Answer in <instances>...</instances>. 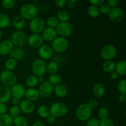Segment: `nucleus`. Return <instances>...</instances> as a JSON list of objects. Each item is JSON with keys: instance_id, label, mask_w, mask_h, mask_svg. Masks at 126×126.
I'll use <instances>...</instances> for the list:
<instances>
[{"instance_id": "1", "label": "nucleus", "mask_w": 126, "mask_h": 126, "mask_svg": "<svg viewBox=\"0 0 126 126\" xmlns=\"http://www.w3.org/2000/svg\"><path fill=\"white\" fill-rule=\"evenodd\" d=\"M20 14L25 20H32L37 17L38 9L34 4H25L20 9Z\"/></svg>"}, {"instance_id": "2", "label": "nucleus", "mask_w": 126, "mask_h": 126, "mask_svg": "<svg viewBox=\"0 0 126 126\" xmlns=\"http://www.w3.org/2000/svg\"><path fill=\"white\" fill-rule=\"evenodd\" d=\"M50 114L55 118H60L63 116L68 113V107L65 103L62 102H55L50 107Z\"/></svg>"}, {"instance_id": "3", "label": "nucleus", "mask_w": 126, "mask_h": 126, "mask_svg": "<svg viewBox=\"0 0 126 126\" xmlns=\"http://www.w3.org/2000/svg\"><path fill=\"white\" fill-rule=\"evenodd\" d=\"M92 111L87 104L80 105L76 110V116L81 121H86L91 118Z\"/></svg>"}, {"instance_id": "4", "label": "nucleus", "mask_w": 126, "mask_h": 126, "mask_svg": "<svg viewBox=\"0 0 126 126\" xmlns=\"http://www.w3.org/2000/svg\"><path fill=\"white\" fill-rule=\"evenodd\" d=\"M68 41L66 38L58 36L52 41V50L57 53H62L66 51L68 47Z\"/></svg>"}, {"instance_id": "5", "label": "nucleus", "mask_w": 126, "mask_h": 126, "mask_svg": "<svg viewBox=\"0 0 126 126\" xmlns=\"http://www.w3.org/2000/svg\"><path fill=\"white\" fill-rule=\"evenodd\" d=\"M0 79L4 86L9 87L13 86L17 82V76L13 71L4 70L0 75Z\"/></svg>"}, {"instance_id": "6", "label": "nucleus", "mask_w": 126, "mask_h": 126, "mask_svg": "<svg viewBox=\"0 0 126 126\" xmlns=\"http://www.w3.org/2000/svg\"><path fill=\"white\" fill-rule=\"evenodd\" d=\"M47 63L44 60L36 59L32 65V70L34 75L36 76H43L46 72Z\"/></svg>"}, {"instance_id": "7", "label": "nucleus", "mask_w": 126, "mask_h": 126, "mask_svg": "<svg viewBox=\"0 0 126 126\" xmlns=\"http://www.w3.org/2000/svg\"><path fill=\"white\" fill-rule=\"evenodd\" d=\"M30 30L34 34H39L45 28V22L41 17H36L30 20L29 24Z\"/></svg>"}, {"instance_id": "8", "label": "nucleus", "mask_w": 126, "mask_h": 126, "mask_svg": "<svg viewBox=\"0 0 126 126\" xmlns=\"http://www.w3.org/2000/svg\"><path fill=\"white\" fill-rule=\"evenodd\" d=\"M27 37L25 33L22 30H17L11 36V40L12 44L16 47H20L23 46L26 43Z\"/></svg>"}, {"instance_id": "9", "label": "nucleus", "mask_w": 126, "mask_h": 126, "mask_svg": "<svg viewBox=\"0 0 126 126\" xmlns=\"http://www.w3.org/2000/svg\"><path fill=\"white\" fill-rule=\"evenodd\" d=\"M55 30L60 36L65 38L71 35L73 30V28L70 22H60L56 27Z\"/></svg>"}, {"instance_id": "10", "label": "nucleus", "mask_w": 126, "mask_h": 126, "mask_svg": "<svg viewBox=\"0 0 126 126\" xmlns=\"http://www.w3.org/2000/svg\"><path fill=\"white\" fill-rule=\"evenodd\" d=\"M116 48L112 44H107L101 49L100 54L105 60H112L116 55Z\"/></svg>"}, {"instance_id": "11", "label": "nucleus", "mask_w": 126, "mask_h": 126, "mask_svg": "<svg viewBox=\"0 0 126 126\" xmlns=\"http://www.w3.org/2000/svg\"><path fill=\"white\" fill-rule=\"evenodd\" d=\"M108 16L111 22L114 23H119L124 20L125 13L121 8L116 7L111 9Z\"/></svg>"}, {"instance_id": "12", "label": "nucleus", "mask_w": 126, "mask_h": 126, "mask_svg": "<svg viewBox=\"0 0 126 126\" xmlns=\"http://www.w3.org/2000/svg\"><path fill=\"white\" fill-rule=\"evenodd\" d=\"M38 92L39 96L43 98H47L50 97L54 92V87L49 81H44L39 86Z\"/></svg>"}, {"instance_id": "13", "label": "nucleus", "mask_w": 126, "mask_h": 126, "mask_svg": "<svg viewBox=\"0 0 126 126\" xmlns=\"http://www.w3.org/2000/svg\"><path fill=\"white\" fill-rule=\"evenodd\" d=\"M38 54L42 60H48L53 56L54 52L51 47L47 45H42L38 49Z\"/></svg>"}, {"instance_id": "14", "label": "nucleus", "mask_w": 126, "mask_h": 126, "mask_svg": "<svg viewBox=\"0 0 126 126\" xmlns=\"http://www.w3.org/2000/svg\"><path fill=\"white\" fill-rule=\"evenodd\" d=\"M25 92L26 89L24 86L21 83L15 84L13 86H12L11 89V95L13 96V97L17 98L18 99H20L24 97Z\"/></svg>"}, {"instance_id": "15", "label": "nucleus", "mask_w": 126, "mask_h": 126, "mask_svg": "<svg viewBox=\"0 0 126 126\" xmlns=\"http://www.w3.org/2000/svg\"><path fill=\"white\" fill-rule=\"evenodd\" d=\"M44 40L43 37L39 34H34L32 33L29 36L28 38V43L33 47H39L43 44Z\"/></svg>"}, {"instance_id": "16", "label": "nucleus", "mask_w": 126, "mask_h": 126, "mask_svg": "<svg viewBox=\"0 0 126 126\" xmlns=\"http://www.w3.org/2000/svg\"><path fill=\"white\" fill-rule=\"evenodd\" d=\"M41 36L43 40H45L46 41H52L57 37V33L55 28L48 27L43 31V34Z\"/></svg>"}, {"instance_id": "17", "label": "nucleus", "mask_w": 126, "mask_h": 126, "mask_svg": "<svg viewBox=\"0 0 126 126\" xmlns=\"http://www.w3.org/2000/svg\"><path fill=\"white\" fill-rule=\"evenodd\" d=\"M19 108L23 113L25 114H30L34 110V105L32 102L25 100L20 102L19 104Z\"/></svg>"}, {"instance_id": "18", "label": "nucleus", "mask_w": 126, "mask_h": 126, "mask_svg": "<svg viewBox=\"0 0 126 126\" xmlns=\"http://www.w3.org/2000/svg\"><path fill=\"white\" fill-rule=\"evenodd\" d=\"M14 48V45L10 40H4L0 43V55H7Z\"/></svg>"}, {"instance_id": "19", "label": "nucleus", "mask_w": 126, "mask_h": 126, "mask_svg": "<svg viewBox=\"0 0 126 126\" xmlns=\"http://www.w3.org/2000/svg\"><path fill=\"white\" fill-rule=\"evenodd\" d=\"M11 89L7 86L4 85L0 86V102L1 103H6L11 98Z\"/></svg>"}, {"instance_id": "20", "label": "nucleus", "mask_w": 126, "mask_h": 126, "mask_svg": "<svg viewBox=\"0 0 126 126\" xmlns=\"http://www.w3.org/2000/svg\"><path fill=\"white\" fill-rule=\"evenodd\" d=\"M25 96L27 100H29L32 102L37 100L40 97L38 90L35 88H29L26 90Z\"/></svg>"}, {"instance_id": "21", "label": "nucleus", "mask_w": 126, "mask_h": 126, "mask_svg": "<svg viewBox=\"0 0 126 126\" xmlns=\"http://www.w3.org/2000/svg\"><path fill=\"white\" fill-rule=\"evenodd\" d=\"M54 92L55 95L59 98H63L65 97L68 93V89L66 86L63 84H60L55 86L54 88Z\"/></svg>"}, {"instance_id": "22", "label": "nucleus", "mask_w": 126, "mask_h": 126, "mask_svg": "<svg viewBox=\"0 0 126 126\" xmlns=\"http://www.w3.org/2000/svg\"><path fill=\"white\" fill-rule=\"evenodd\" d=\"M24 51L23 49L20 47H14L11 52H10V55L11 58L16 60H21L24 57Z\"/></svg>"}, {"instance_id": "23", "label": "nucleus", "mask_w": 126, "mask_h": 126, "mask_svg": "<svg viewBox=\"0 0 126 126\" xmlns=\"http://www.w3.org/2000/svg\"><path fill=\"white\" fill-rule=\"evenodd\" d=\"M93 94L96 98H101L105 92V88L103 84L100 83L96 84L93 87Z\"/></svg>"}, {"instance_id": "24", "label": "nucleus", "mask_w": 126, "mask_h": 126, "mask_svg": "<svg viewBox=\"0 0 126 126\" xmlns=\"http://www.w3.org/2000/svg\"><path fill=\"white\" fill-rule=\"evenodd\" d=\"M116 72L119 76H124L126 75V62L124 60H121L116 64Z\"/></svg>"}, {"instance_id": "25", "label": "nucleus", "mask_w": 126, "mask_h": 126, "mask_svg": "<svg viewBox=\"0 0 126 126\" xmlns=\"http://www.w3.org/2000/svg\"><path fill=\"white\" fill-rule=\"evenodd\" d=\"M13 124V118L9 114H5L0 115V126H11Z\"/></svg>"}, {"instance_id": "26", "label": "nucleus", "mask_w": 126, "mask_h": 126, "mask_svg": "<svg viewBox=\"0 0 126 126\" xmlns=\"http://www.w3.org/2000/svg\"><path fill=\"white\" fill-rule=\"evenodd\" d=\"M25 20L20 16H17L14 18L13 25L17 30H20L23 29L25 26Z\"/></svg>"}, {"instance_id": "27", "label": "nucleus", "mask_w": 126, "mask_h": 126, "mask_svg": "<svg viewBox=\"0 0 126 126\" xmlns=\"http://www.w3.org/2000/svg\"><path fill=\"white\" fill-rule=\"evenodd\" d=\"M57 18L58 20L60 21V22H67L70 20V14L66 10L60 9L57 12Z\"/></svg>"}, {"instance_id": "28", "label": "nucleus", "mask_w": 126, "mask_h": 126, "mask_svg": "<svg viewBox=\"0 0 126 126\" xmlns=\"http://www.w3.org/2000/svg\"><path fill=\"white\" fill-rule=\"evenodd\" d=\"M116 63L113 60H107L103 64V70L105 72L109 73L115 71Z\"/></svg>"}, {"instance_id": "29", "label": "nucleus", "mask_w": 126, "mask_h": 126, "mask_svg": "<svg viewBox=\"0 0 126 126\" xmlns=\"http://www.w3.org/2000/svg\"><path fill=\"white\" fill-rule=\"evenodd\" d=\"M38 76L35 75H30L28 76L26 79V84L29 88H34L35 86H36L38 84Z\"/></svg>"}, {"instance_id": "30", "label": "nucleus", "mask_w": 126, "mask_h": 126, "mask_svg": "<svg viewBox=\"0 0 126 126\" xmlns=\"http://www.w3.org/2000/svg\"><path fill=\"white\" fill-rule=\"evenodd\" d=\"M11 23V19L8 15L0 14V29L8 27Z\"/></svg>"}, {"instance_id": "31", "label": "nucleus", "mask_w": 126, "mask_h": 126, "mask_svg": "<svg viewBox=\"0 0 126 126\" xmlns=\"http://www.w3.org/2000/svg\"><path fill=\"white\" fill-rule=\"evenodd\" d=\"M38 114L41 118H47L50 114V109L46 105H41L38 108Z\"/></svg>"}, {"instance_id": "32", "label": "nucleus", "mask_w": 126, "mask_h": 126, "mask_svg": "<svg viewBox=\"0 0 126 126\" xmlns=\"http://www.w3.org/2000/svg\"><path fill=\"white\" fill-rule=\"evenodd\" d=\"M13 123L16 126H27L28 125V119L23 116H18L14 118Z\"/></svg>"}, {"instance_id": "33", "label": "nucleus", "mask_w": 126, "mask_h": 126, "mask_svg": "<svg viewBox=\"0 0 126 126\" xmlns=\"http://www.w3.org/2000/svg\"><path fill=\"white\" fill-rule=\"evenodd\" d=\"M17 60H14V59H12V58L7 59L6 61V62H5V68H6V70H8V71H13L17 68Z\"/></svg>"}, {"instance_id": "34", "label": "nucleus", "mask_w": 126, "mask_h": 126, "mask_svg": "<svg viewBox=\"0 0 126 126\" xmlns=\"http://www.w3.org/2000/svg\"><path fill=\"white\" fill-rule=\"evenodd\" d=\"M87 13H88L89 16L92 18H97L99 16L100 14L98 7L93 6V5H91L89 7L88 10H87Z\"/></svg>"}, {"instance_id": "35", "label": "nucleus", "mask_w": 126, "mask_h": 126, "mask_svg": "<svg viewBox=\"0 0 126 126\" xmlns=\"http://www.w3.org/2000/svg\"><path fill=\"white\" fill-rule=\"evenodd\" d=\"M58 69H59V66H58L57 63L54 61L50 62L47 65L46 71H47V72L50 75L56 74L58 71Z\"/></svg>"}, {"instance_id": "36", "label": "nucleus", "mask_w": 126, "mask_h": 126, "mask_svg": "<svg viewBox=\"0 0 126 126\" xmlns=\"http://www.w3.org/2000/svg\"><path fill=\"white\" fill-rule=\"evenodd\" d=\"M49 81L52 85H59L61 84L62 82V77L60 75H58V74H53V75H50L49 76Z\"/></svg>"}, {"instance_id": "37", "label": "nucleus", "mask_w": 126, "mask_h": 126, "mask_svg": "<svg viewBox=\"0 0 126 126\" xmlns=\"http://www.w3.org/2000/svg\"><path fill=\"white\" fill-rule=\"evenodd\" d=\"M46 23L49 27L52 28H55L57 27V25L59 23V21L57 18V17L51 16V17H48L46 20Z\"/></svg>"}, {"instance_id": "38", "label": "nucleus", "mask_w": 126, "mask_h": 126, "mask_svg": "<svg viewBox=\"0 0 126 126\" xmlns=\"http://www.w3.org/2000/svg\"><path fill=\"white\" fill-rule=\"evenodd\" d=\"M20 110L19 107L18 106H12L9 110V113L11 116L12 118H15L18 117L20 114Z\"/></svg>"}, {"instance_id": "39", "label": "nucleus", "mask_w": 126, "mask_h": 126, "mask_svg": "<svg viewBox=\"0 0 126 126\" xmlns=\"http://www.w3.org/2000/svg\"><path fill=\"white\" fill-rule=\"evenodd\" d=\"M98 115L101 119H105L108 118L109 115V111L105 107H101L98 111Z\"/></svg>"}, {"instance_id": "40", "label": "nucleus", "mask_w": 126, "mask_h": 126, "mask_svg": "<svg viewBox=\"0 0 126 126\" xmlns=\"http://www.w3.org/2000/svg\"><path fill=\"white\" fill-rule=\"evenodd\" d=\"M118 88L121 94L126 95V81L125 79H122L119 81Z\"/></svg>"}, {"instance_id": "41", "label": "nucleus", "mask_w": 126, "mask_h": 126, "mask_svg": "<svg viewBox=\"0 0 126 126\" xmlns=\"http://www.w3.org/2000/svg\"><path fill=\"white\" fill-rule=\"evenodd\" d=\"M99 11L100 13H102L103 14H108L111 10V7L107 4V3H103L99 6Z\"/></svg>"}, {"instance_id": "42", "label": "nucleus", "mask_w": 126, "mask_h": 126, "mask_svg": "<svg viewBox=\"0 0 126 126\" xmlns=\"http://www.w3.org/2000/svg\"><path fill=\"white\" fill-rule=\"evenodd\" d=\"M15 0H4L2 1V6L6 9H11L16 4Z\"/></svg>"}, {"instance_id": "43", "label": "nucleus", "mask_w": 126, "mask_h": 126, "mask_svg": "<svg viewBox=\"0 0 126 126\" xmlns=\"http://www.w3.org/2000/svg\"><path fill=\"white\" fill-rule=\"evenodd\" d=\"M99 126H114V124L111 119L107 118L100 121Z\"/></svg>"}, {"instance_id": "44", "label": "nucleus", "mask_w": 126, "mask_h": 126, "mask_svg": "<svg viewBox=\"0 0 126 126\" xmlns=\"http://www.w3.org/2000/svg\"><path fill=\"white\" fill-rule=\"evenodd\" d=\"M100 121L95 118H90L87 122V126H99Z\"/></svg>"}, {"instance_id": "45", "label": "nucleus", "mask_w": 126, "mask_h": 126, "mask_svg": "<svg viewBox=\"0 0 126 126\" xmlns=\"http://www.w3.org/2000/svg\"><path fill=\"white\" fill-rule=\"evenodd\" d=\"M87 105H88L89 107L90 108H91V109L92 110L95 109V108L98 107V102L97 100L92 99V100H91L89 102L88 104Z\"/></svg>"}, {"instance_id": "46", "label": "nucleus", "mask_w": 126, "mask_h": 126, "mask_svg": "<svg viewBox=\"0 0 126 126\" xmlns=\"http://www.w3.org/2000/svg\"><path fill=\"white\" fill-rule=\"evenodd\" d=\"M120 1L119 0H108L107 1V4L111 7V8H113V7H117L118 4L119 3Z\"/></svg>"}, {"instance_id": "47", "label": "nucleus", "mask_w": 126, "mask_h": 126, "mask_svg": "<svg viewBox=\"0 0 126 126\" xmlns=\"http://www.w3.org/2000/svg\"><path fill=\"white\" fill-rule=\"evenodd\" d=\"M66 4V1L65 0H56L55 1V4L57 7L59 8H62L65 7Z\"/></svg>"}, {"instance_id": "48", "label": "nucleus", "mask_w": 126, "mask_h": 126, "mask_svg": "<svg viewBox=\"0 0 126 126\" xmlns=\"http://www.w3.org/2000/svg\"><path fill=\"white\" fill-rule=\"evenodd\" d=\"M105 2V1L104 0H91L90 1V3L91 4V5L97 6V7H98Z\"/></svg>"}, {"instance_id": "49", "label": "nucleus", "mask_w": 126, "mask_h": 126, "mask_svg": "<svg viewBox=\"0 0 126 126\" xmlns=\"http://www.w3.org/2000/svg\"><path fill=\"white\" fill-rule=\"evenodd\" d=\"M7 111V107L6 103L0 102V114H3L6 113Z\"/></svg>"}, {"instance_id": "50", "label": "nucleus", "mask_w": 126, "mask_h": 126, "mask_svg": "<svg viewBox=\"0 0 126 126\" xmlns=\"http://www.w3.org/2000/svg\"><path fill=\"white\" fill-rule=\"evenodd\" d=\"M47 122L49 124H54L55 122V120H56V118H55L54 116H53L52 115L50 114L47 118H46Z\"/></svg>"}, {"instance_id": "51", "label": "nucleus", "mask_w": 126, "mask_h": 126, "mask_svg": "<svg viewBox=\"0 0 126 126\" xmlns=\"http://www.w3.org/2000/svg\"><path fill=\"white\" fill-rule=\"evenodd\" d=\"M110 78L112 79L115 80L118 78L119 75H118V74L116 72V71H113L110 73Z\"/></svg>"}, {"instance_id": "52", "label": "nucleus", "mask_w": 126, "mask_h": 126, "mask_svg": "<svg viewBox=\"0 0 126 126\" xmlns=\"http://www.w3.org/2000/svg\"><path fill=\"white\" fill-rule=\"evenodd\" d=\"M118 100L120 103H125L126 101V95L124 94H120L119 97H118Z\"/></svg>"}, {"instance_id": "53", "label": "nucleus", "mask_w": 126, "mask_h": 126, "mask_svg": "<svg viewBox=\"0 0 126 126\" xmlns=\"http://www.w3.org/2000/svg\"><path fill=\"white\" fill-rule=\"evenodd\" d=\"M77 2V1H68V8L69 9H73L75 7V3Z\"/></svg>"}, {"instance_id": "54", "label": "nucleus", "mask_w": 126, "mask_h": 126, "mask_svg": "<svg viewBox=\"0 0 126 126\" xmlns=\"http://www.w3.org/2000/svg\"><path fill=\"white\" fill-rule=\"evenodd\" d=\"M12 103L13 104V106H18L20 103V99L13 97V98L12 99Z\"/></svg>"}, {"instance_id": "55", "label": "nucleus", "mask_w": 126, "mask_h": 126, "mask_svg": "<svg viewBox=\"0 0 126 126\" xmlns=\"http://www.w3.org/2000/svg\"><path fill=\"white\" fill-rule=\"evenodd\" d=\"M46 126L44 125V124H43L42 122L37 121H35L34 123H33V126Z\"/></svg>"}, {"instance_id": "56", "label": "nucleus", "mask_w": 126, "mask_h": 126, "mask_svg": "<svg viewBox=\"0 0 126 126\" xmlns=\"http://www.w3.org/2000/svg\"><path fill=\"white\" fill-rule=\"evenodd\" d=\"M38 81L42 82H43L44 81V77L43 76H38Z\"/></svg>"}, {"instance_id": "57", "label": "nucleus", "mask_w": 126, "mask_h": 126, "mask_svg": "<svg viewBox=\"0 0 126 126\" xmlns=\"http://www.w3.org/2000/svg\"><path fill=\"white\" fill-rule=\"evenodd\" d=\"M2 32L1 29H0V39H1L2 38Z\"/></svg>"}, {"instance_id": "58", "label": "nucleus", "mask_w": 126, "mask_h": 126, "mask_svg": "<svg viewBox=\"0 0 126 126\" xmlns=\"http://www.w3.org/2000/svg\"><path fill=\"white\" fill-rule=\"evenodd\" d=\"M0 82H1V79H0Z\"/></svg>"}]
</instances>
